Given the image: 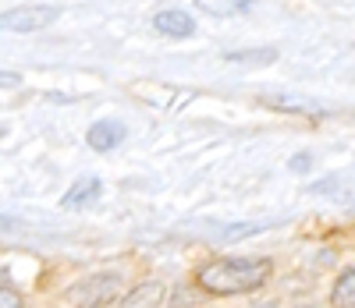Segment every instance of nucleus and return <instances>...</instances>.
Masks as SVG:
<instances>
[{"label":"nucleus","instance_id":"obj_1","mask_svg":"<svg viewBox=\"0 0 355 308\" xmlns=\"http://www.w3.org/2000/svg\"><path fill=\"white\" fill-rule=\"evenodd\" d=\"M270 276V262L266 259H214L199 266L196 284L206 294H245L266 284Z\"/></svg>","mask_w":355,"mask_h":308},{"label":"nucleus","instance_id":"obj_2","mask_svg":"<svg viewBox=\"0 0 355 308\" xmlns=\"http://www.w3.org/2000/svg\"><path fill=\"white\" fill-rule=\"evenodd\" d=\"M121 287L125 284L117 273H93V276H85V280L68 287V301L75 308H103L121 294Z\"/></svg>","mask_w":355,"mask_h":308},{"label":"nucleus","instance_id":"obj_3","mask_svg":"<svg viewBox=\"0 0 355 308\" xmlns=\"http://www.w3.org/2000/svg\"><path fill=\"white\" fill-rule=\"evenodd\" d=\"M53 4H25V8H11V11H0V28L8 33H40V28H50L57 21Z\"/></svg>","mask_w":355,"mask_h":308},{"label":"nucleus","instance_id":"obj_4","mask_svg":"<svg viewBox=\"0 0 355 308\" xmlns=\"http://www.w3.org/2000/svg\"><path fill=\"white\" fill-rule=\"evenodd\" d=\"M153 28L160 36H171V39H189L196 33V21L189 11H178V8H167V11H157L153 18Z\"/></svg>","mask_w":355,"mask_h":308},{"label":"nucleus","instance_id":"obj_5","mask_svg":"<svg viewBox=\"0 0 355 308\" xmlns=\"http://www.w3.org/2000/svg\"><path fill=\"white\" fill-rule=\"evenodd\" d=\"M85 142H89V149H96V152H114L117 145L125 142V125L121 120H96V125L85 132Z\"/></svg>","mask_w":355,"mask_h":308},{"label":"nucleus","instance_id":"obj_6","mask_svg":"<svg viewBox=\"0 0 355 308\" xmlns=\"http://www.w3.org/2000/svg\"><path fill=\"white\" fill-rule=\"evenodd\" d=\"M100 195H103V184L96 181V177H82V181H75L71 188H68V195L61 199V209H89V206H96L100 202Z\"/></svg>","mask_w":355,"mask_h":308},{"label":"nucleus","instance_id":"obj_7","mask_svg":"<svg viewBox=\"0 0 355 308\" xmlns=\"http://www.w3.org/2000/svg\"><path fill=\"white\" fill-rule=\"evenodd\" d=\"M164 294H167V287L160 280H146V284H139L135 291L125 294L121 308H160L164 305Z\"/></svg>","mask_w":355,"mask_h":308},{"label":"nucleus","instance_id":"obj_8","mask_svg":"<svg viewBox=\"0 0 355 308\" xmlns=\"http://www.w3.org/2000/svg\"><path fill=\"white\" fill-rule=\"evenodd\" d=\"M196 8L214 18H231V15H249L256 0H196Z\"/></svg>","mask_w":355,"mask_h":308},{"label":"nucleus","instance_id":"obj_9","mask_svg":"<svg viewBox=\"0 0 355 308\" xmlns=\"http://www.w3.org/2000/svg\"><path fill=\"white\" fill-rule=\"evenodd\" d=\"M227 64H274L277 60V50L274 46H263V50H234V53H224Z\"/></svg>","mask_w":355,"mask_h":308},{"label":"nucleus","instance_id":"obj_10","mask_svg":"<svg viewBox=\"0 0 355 308\" xmlns=\"http://www.w3.org/2000/svg\"><path fill=\"white\" fill-rule=\"evenodd\" d=\"M334 308H352L355 305V269H345L341 280L334 284V294H331Z\"/></svg>","mask_w":355,"mask_h":308},{"label":"nucleus","instance_id":"obj_11","mask_svg":"<svg viewBox=\"0 0 355 308\" xmlns=\"http://www.w3.org/2000/svg\"><path fill=\"white\" fill-rule=\"evenodd\" d=\"M274 224H227L220 227V241H242L249 234H263V230H270Z\"/></svg>","mask_w":355,"mask_h":308},{"label":"nucleus","instance_id":"obj_12","mask_svg":"<svg viewBox=\"0 0 355 308\" xmlns=\"http://www.w3.org/2000/svg\"><path fill=\"white\" fill-rule=\"evenodd\" d=\"M266 103L277 107V110H295V114H323L320 107L313 103H302V100H277V96H266Z\"/></svg>","mask_w":355,"mask_h":308},{"label":"nucleus","instance_id":"obj_13","mask_svg":"<svg viewBox=\"0 0 355 308\" xmlns=\"http://www.w3.org/2000/svg\"><path fill=\"white\" fill-rule=\"evenodd\" d=\"M0 308H25V301H21V294H18V291L0 287Z\"/></svg>","mask_w":355,"mask_h":308},{"label":"nucleus","instance_id":"obj_14","mask_svg":"<svg viewBox=\"0 0 355 308\" xmlns=\"http://www.w3.org/2000/svg\"><path fill=\"white\" fill-rule=\"evenodd\" d=\"M15 85H21L18 71H0V89H15Z\"/></svg>","mask_w":355,"mask_h":308},{"label":"nucleus","instance_id":"obj_15","mask_svg":"<svg viewBox=\"0 0 355 308\" xmlns=\"http://www.w3.org/2000/svg\"><path fill=\"white\" fill-rule=\"evenodd\" d=\"M25 224L21 220H15V217H4V212H0V234H8V230H21Z\"/></svg>","mask_w":355,"mask_h":308},{"label":"nucleus","instance_id":"obj_16","mask_svg":"<svg viewBox=\"0 0 355 308\" xmlns=\"http://www.w3.org/2000/svg\"><path fill=\"white\" fill-rule=\"evenodd\" d=\"M309 167H313V156H309V152H302V156H295V160H291V170H299V174L309 170Z\"/></svg>","mask_w":355,"mask_h":308},{"label":"nucleus","instance_id":"obj_17","mask_svg":"<svg viewBox=\"0 0 355 308\" xmlns=\"http://www.w3.org/2000/svg\"><path fill=\"white\" fill-rule=\"evenodd\" d=\"M306 308H316V305H306Z\"/></svg>","mask_w":355,"mask_h":308}]
</instances>
